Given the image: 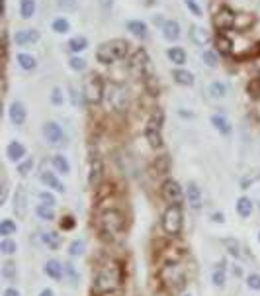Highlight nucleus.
I'll return each instance as SVG.
<instances>
[{
    "label": "nucleus",
    "mask_w": 260,
    "mask_h": 296,
    "mask_svg": "<svg viewBox=\"0 0 260 296\" xmlns=\"http://www.w3.org/2000/svg\"><path fill=\"white\" fill-rule=\"evenodd\" d=\"M124 283V267L118 261H106L98 269L94 283H92V293L96 296L110 295V293H120Z\"/></svg>",
    "instance_id": "1"
},
{
    "label": "nucleus",
    "mask_w": 260,
    "mask_h": 296,
    "mask_svg": "<svg viewBox=\"0 0 260 296\" xmlns=\"http://www.w3.org/2000/svg\"><path fill=\"white\" fill-rule=\"evenodd\" d=\"M124 228H126V218L118 208H106L98 216V232L100 238L106 242H116L124 234Z\"/></svg>",
    "instance_id": "2"
},
{
    "label": "nucleus",
    "mask_w": 260,
    "mask_h": 296,
    "mask_svg": "<svg viewBox=\"0 0 260 296\" xmlns=\"http://www.w3.org/2000/svg\"><path fill=\"white\" fill-rule=\"evenodd\" d=\"M158 281L168 293H178L186 285V269L178 261H168L158 269Z\"/></svg>",
    "instance_id": "3"
},
{
    "label": "nucleus",
    "mask_w": 260,
    "mask_h": 296,
    "mask_svg": "<svg viewBox=\"0 0 260 296\" xmlns=\"http://www.w3.org/2000/svg\"><path fill=\"white\" fill-rule=\"evenodd\" d=\"M130 67H131V71H133V73H135L141 81L145 82L147 86H151V84H153V81H155L153 63H151V57H149V53H147L143 47H139L135 53L131 55Z\"/></svg>",
    "instance_id": "4"
},
{
    "label": "nucleus",
    "mask_w": 260,
    "mask_h": 296,
    "mask_svg": "<svg viewBox=\"0 0 260 296\" xmlns=\"http://www.w3.org/2000/svg\"><path fill=\"white\" fill-rule=\"evenodd\" d=\"M128 49H130V43L126 39H112V41H106L98 47L96 51V57L100 63H116L120 59H124L128 55Z\"/></svg>",
    "instance_id": "5"
},
{
    "label": "nucleus",
    "mask_w": 260,
    "mask_h": 296,
    "mask_svg": "<svg viewBox=\"0 0 260 296\" xmlns=\"http://www.w3.org/2000/svg\"><path fill=\"white\" fill-rule=\"evenodd\" d=\"M184 228V212H182V204H170L166 206L164 214H162V230L166 236L170 238H176L182 234Z\"/></svg>",
    "instance_id": "6"
},
{
    "label": "nucleus",
    "mask_w": 260,
    "mask_h": 296,
    "mask_svg": "<svg viewBox=\"0 0 260 296\" xmlns=\"http://www.w3.org/2000/svg\"><path fill=\"white\" fill-rule=\"evenodd\" d=\"M162 128H164V112L160 108H156L155 112L151 114V118L147 122V128H145V137H147V141H149V145L153 149H160L164 145Z\"/></svg>",
    "instance_id": "7"
},
{
    "label": "nucleus",
    "mask_w": 260,
    "mask_h": 296,
    "mask_svg": "<svg viewBox=\"0 0 260 296\" xmlns=\"http://www.w3.org/2000/svg\"><path fill=\"white\" fill-rule=\"evenodd\" d=\"M106 94V86L102 79L98 75H88L84 82H82V96H84V102L90 104V106H96L104 100Z\"/></svg>",
    "instance_id": "8"
},
{
    "label": "nucleus",
    "mask_w": 260,
    "mask_h": 296,
    "mask_svg": "<svg viewBox=\"0 0 260 296\" xmlns=\"http://www.w3.org/2000/svg\"><path fill=\"white\" fill-rule=\"evenodd\" d=\"M108 106L112 108L114 112H124L128 110V104H130V98H128V90L124 84L120 82H110L106 86V94H104Z\"/></svg>",
    "instance_id": "9"
},
{
    "label": "nucleus",
    "mask_w": 260,
    "mask_h": 296,
    "mask_svg": "<svg viewBox=\"0 0 260 296\" xmlns=\"http://www.w3.org/2000/svg\"><path fill=\"white\" fill-rule=\"evenodd\" d=\"M160 196L164 198V202H168V206H170V204H182L184 190H182V187L178 185V181L166 179V181L162 183V187H160Z\"/></svg>",
    "instance_id": "10"
},
{
    "label": "nucleus",
    "mask_w": 260,
    "mask_h": 296,
    "mask_svg": "<svg viewBox=\"0 0 260 296\" xmlns=\"http://www.w3.org/2000/svg\"><path fill=\"white\" fill-rule=\"evenodd\" d=\"M213 26L217 27L221 33L227 31V29H231L235 26V12L229 6H221L215 12V16H213Z\"/></svg>",
    "instance_id": "11"
},
{
    "label": "nucleus",
    "mask_w": 260,
    "mask_h": 296,
    "mask_svg": "<svg viewBox=\"0 0 260 296\" xmlns=\"http://www.w3.org/2000/svg\"><path fill=\"white\" fill-rule=\"evenodd\" d=\"M102 177H104V163L98 155H92L88 163V185L92 189H98V185L102 183Z\"/></svg>",
    "instance_id": "12"
},
{
    "label": "nucleus",
    "mask_w": 260,
    "mask_h": 296,
    "mask_svg": "<svg viewBox=\"0 0 260 296\" xmlns=\"http://www.w3.org/2000/svg\"><path fill=\"white\" fill-rule=\"evenodd\" d=\"M43 137L49 145H63L65 141V132L57 122H47L43 126Z\"/></svg>",
    "instance_id": "13"
},
{
    "label": "nucleus",
    "mask_w": 260,
    "mask_h": 296,
    "mask_svg": "<svg viewBox=\"0 0 260 296\" xmlns=\"http://www.w3.org/2000/svg\"><path fill=\"white\" fill-rule=\"evenodd\" d=\"M186 202H188V206L192 210H200L202 208L204 198H202V190H200V187L196 183H188V187H186Z\"/></svg>",
    "instance_id": "14"
},
{
    "label": "nucleus",
    "mask_w": 260,
    "mask_h": 296,
    "mask_svg": "<svg viewBox=\"0 0 260 296\" xmlns=\"http://www.w3.org/2000/svg\"><path fill=\"white\" fill-rule=\"evenodd\" d=\"M14 214L18 218H24L27 214V192L24 187L16 189V194H14Z\"/></svg>",
    "instance_id": "15"
},
{
    "label": "nucleus",
    "mask_w": 260,
    "mask_h": 296,
    "mask_svg": "<svg viewBox=\"0 0 260 296\" xmlns=\"http://www.w3.org/2000/svg\"><path fill=\"white\" fill-rule=\"evenodd\" d=\"M8 116H10V120H12L14 126H24V122H26L27 118L26 106L22 102H12L10 108H8Z\"/></svg>",
    "instance_id": "16"
},
{
    "label": "nucleus",
    "mask_w": 260,
    "mask_h": 296,
    "mask_svg": "<svg viewBox=\"0 0 260 296\" xmlns=\"http://www.w3.org/2000/svg\"><path fill=\"white\" fill-rule=\"evenodd\" d=\"M16 45H31L35 41H39V31L37 29H20L14 35Z\"/></svg>",
    "instance_id": "17"
},
{
    "label": "nucleus",
    "mask_w": 260,
    "mask_h": 296,
    "mask_svg": "<svg viewBox=\"0 0 260 296\" xmlns=\"http://www.w3.org/2000/svg\"><path fill=\"white\" fill-rule=\"evenodd\" d=\"M6 155H8L10 161L20 163L24 159V155H26V147H24L20 141H12V143H8V147H6Z\"/></svg>",
    "instance_id": "18"
},
{
    "label": "nucleus",
    "mask_w": 260,
    "mask_h": 296,
    "mask_svg": "<svg viewBox=\"0 0 260 296\" xmlns=\"http://www.w3.org/2000/svg\"><path fill=\"white\" fill-rule=\"evenodd\" d=\"M39 179H41V183L45 185V187H49V189L57 190V192H65V185L57 179V175L51 173V171H43L41 175H39Z\"/></svg>",
    "instance_id": "19"
},
{
    "label": "nucleus",
    "mask_w": 260,
    "mask_h": 296,
    "mask_svg": "<svg viewBox=\"0 0 260 296\" xmlns=\"http://www.w3.org/2000/svg\"><path fill=\"white\" fill-rule=\"evenodd\" d=\"M43 271H45V275L47 277H51L53 281H61L63 279V275H65V265H61L59 261H47L45 265H43Z\"/></svg>",
    "instance_id": "20"
},
{
    "label": "nucleus",
    "mask_w": 260,
    "mask_h": 296,
    "mask_svg": "<svg viewBox=\"0 0 260 296\" xmlns=\"http://www.w3.org/2000/svg\"><path fill=\"white\" fill-rule=\"evenodd\" d=\"M162 35H164V39H168V41H176V39L180 37V26H178V22L166 20V22L162 24Z\"/></svg>",
    "instance_id": "21"
},
{
    "label": "nucleus",
    "mask_w": 260,
    "mask_h": 296,
    "mask_svg": "<svg viewBox=\"0 0 260 296\" xmlns=\"http://www.w3.org/2000/svg\"><path fill=\"white\" fill-rule=\"evenodd\" d=\"M215 49L221 55H231L233 53V41L225 33H217L215 35Z\"/></svg>",
    "instance_id": "22"
},
{
    "label": "nucleus",
    "mask_w": 260,
    "mask_h": 296,
    "mask_svg": "<svg viewBox=\"0 0 260 296\" xmlns=\"http://www.w3.org/2000/svg\"><path fill=\"white\" fill-rule=\"evenodd\" d=\"M211 124H213V128H215L219 134H223V135L231 134V124H229V120H227L225 116L213 114V116H211Z\"/></svg>",
    "instance_id": "23"
},
{
    "label": "nucleus",
    "mask_w": 260,
    "mask_h": 296,
    "mask_svg": "<svg viewBox=\"0 0 260 296\" xmlns=\"http://www.w3.org/2000/svg\"><path fill=\"white\" fill-rule=\"evenodd\" d=\"M253 200L251 198H247V196H241L239 200H237V214L241 216V218H249V216L253 214Z\"/></svg>",
    "instance_id": "24"
},
{
    "label": "nucleus",
    "mask_w": 260,
    "mask_h": 296,
    "mask_svg": "<svg viewBox=\"0 0 260 296\" xmlns=\"http://www.w3.org/2000/svg\"><path fill=\"white\" fill-rule=\"evenodd\" d=\"M172 77H174V81L178 82V84H182V86H192V84H194V75H192L190 71L176 69V71L172 73Z\"/></svg>",
    "instance_id": "25"
},
{
    "label": "nucleus",
    "mask_w": 260,
    "mask_h": 296,
    "mask_svg": "<svg viewBox=\"0 0 260 296\" xmlns=\"http://www.w3.org/2000/svg\"><path fill=\"white\" fill-rule=\"evenodd\" d=\"M51 163H53V167H55L57 173H63V175L71 173V163H69V159H67L65 155H55Z\"/></svg>",
    "instance_id": "26"
},
{
    "label": "nucleus",
    "mask_w": 260,
    "mask_h": 296,
    "mask_svg": "<svg viewBox=\"0 0 260 296\" xmlns=\"http://www.w3.org/2000/svg\"><path fill=\"white\" fill-rule=\"evenodd\" d=\"M41 240H43V243L49 249H59L61 247V236L57 232H43L41 234Z\"/></svg>",
    "instance_id": "27"
},
{
    "label": "nucleus",
    "mask_w": 260,
    "mask_h": 296,
    "mask_svg": "<svg viewBox=\"0 0 260 296\" xmlns=\"http://www.w3.org/2000/svg\"><path fill=\"white\" fill-rule=\"evenodd\" d=\"M128 29H130L133 35H137V37H147V24L145 22H139V20H131L128 22Z\"/></svg>",
    "instance_id": "28"
},
{
    "label": "nucleus",
    "mask_w": 260,
    "mask_h": 296,
    "mask_svg": "<svg viewBox=\"0 0 260 296\" xmlns=\"http://www.w3.org/2000/svg\"><path fill=\"white\" fill-rule=\"evenodd\" d=\"M2 279L4 281H8V283H14L16 281V277H18V269H16V265L12 263V261H6L4 265H2Z\"/></svg>",
    "instance_id": "29"
},
{
    "label": "nucleus",
    "mask_w": 260,
    "mask_h": 296,
    "mask_svg": "<svg viewBox=\"0 0 260 296\" xmlns=\"http://www.w3.org/2000/svg\"><path fill=\"white\" fill-rule=\"evenodd\" d=\"M166 55H168V59H170L174 65H184V63H186V51H184L182 47H170Z\"/></svg>",
    "instance_id": "30"
},
{
    "label": "nucleus",
    "mask_w": 260,
    "mask_h": 296,
    "mask_svg": "<svg viewBox=\"0 0 260 296\" xmlns=\"http://www.w3.org/2000/svg\"><path fill=\"white\" fill-rule=\"evenodd\" d=\"M20 14L24 20H29L35 14V0H22L20 2Z\"/></svg>",
    "instance_id": "31"
},
{
    "label": "nucleus",
    "mask_w": 260,
    "mask_h": 296,
    "mask_svg": "<svg viewBox=\"0 0 260 296\" xmlns=\"http://www.w3.org/2000/svg\"><path fill=\"white\" fill-rule=\"evenodd\" d=\"M35 214H37V218L47 220V222L55 220V210H53V206H47V204H37L35 206Z\"/></svg>",
    "instance_id": "32"
},
{
    "label": "nucleus",
    "mask_w": 260,
    "mask_h": 296,
    "mask_svg": "<svg viewBox=\"0 0 260 296\" xmlns=\"http://www.w3.org/2000/svg\"><path fill=\"white\" fill-rule=\"evenodd\" d=\"M16 232H18L16 222H12V220H2V222H0V236H2V238H10V236L16 234Z\"/></svg>",
    "instance_id": "33"
},
{
    "label": "nucleus",
    "mask_w": 260,
    "mask_h": 296,
    "mask_svg": "<svg viewBox=\"0 0 260 296\" xmlns=\"http://www.w3.org/2000/svg\"><path fill=\"white\" fill-rule=\"evenodd\" d=\"M18 63H20V67H22V69H26V71H33V69L37 67L35 57H33V55H27V53L18 55Z\"/></svg>",
    "instance_id": "34"
},
{
    "label": "nucleus",
    "mask_w": 260,
    "mask_h": 296,
    "mask_svg": "<svg viewBox=\"0 0 260 296\" xmlns=\"http://www.w3.org/2000/svg\"><path fill=\"white\" fill-rule=\"evenodd\" d=\"M192 39H194L198 45H204V43H208L209 33L206 31V29H204V27L194 26V27H192Z\"/></svg>",
    "instance_id": "35"
},
{
    "label": "nucleus",
    "mask_w": 260,
    "mask_h": 296,
    "mask_svg": "<svg viewBox=\"0 0 260 296\" xmlns=\"http://www.w3.org/2000/svg\"><path fill=\"white\" fill-rule=\"evenodd\" d=\"M69 47H71V51H84L86 47H88V39L86 37H82V35H77V37H73L71 41H69Z\"/></svg>",
    "instance_id": "36"
},
{
    "label": "nucleus",
    "mask_w": 260,
    "mask_h": 296,
    "mask_svg": "<svg viewBox=\"0 0 260 296\" xmlns=\"http://www.w3.org/2000/svg\"><path fill=\"white\" fill-rule=\"evenodd\" d=\"M209 92H211L213 98H225V96H227V86H225L223 82L215 81V82H211Z\"/></svg>",
    "instance_id": "37"
},
{
    "label": "nucleus",
    "mask_w": 260,
    "mask_h": 296,
    "mask_svg": "<svg viewBox=\"0 0 260 296\" xmlns=\"http://www.w3.org/2000/svg\"><path fill=\"white\" fill-rule=\"evenodd\" d=\"M16 249H18L16 242H12V240H8V238H4V240L0 242V251H2L4 255H14Z\"/></svg>",
    "instance_id": "38"
},
{
    "label": "nucleus",
    "mask_w": 260,
    "mask_h": 296,
    "mask_svg": "<svg viewBox=\"0 0 260 296\" xmlns=\"http://www.w3.org/2000/svg\"><path fill=\"white\" fill-rule=\"evenodd\" d=\"M225 269L223 267H219V269L213 271V275H211V281H213V285L215 287H225Z\"/></svg>",
    "instance_id": "39"
},
{
    "label": "nucleus",
    "mask_w": 260,
    "mask_h": 296,
    "mask_svg": "<svg viewBox=\"0 0 260 296\" xmlns=\"http://www.w3.org/2000/svg\"><path fill=\"white\" fill-rule=\"evenodd\" d=\"M51 27L57 33H67V31L71 29V24H69V20H65V18H57V20L53 22Z\"/></svg>",
    "instance_id": "40"
},
{
    "label": "nucleus",
    "mask_w": 260,
    "mask_h": 296,
    "mask_svg": "<svg viewBox=\"0 0 260 296\" xmlns=\"http://www.w3.org/2000/svg\"><path fill=\"white\" fill-rule=\"evenodd\" d=\"M247 90H249V94H251L253 98H257V100H260V77H259V79H255V81L249 82Z\"/></svg>",
    "instance_id": "41"
},
{
    "label": "nucleus",
    "mask_w": 260,
    "mask_h": 296,
    "mask_svg": "<svg viewBox=\"0 0 260 296\" xmlns=\"http://www.w3.org/2000/svg\"><path fill=\"white\" fill-rule=\"evenodd\" d=\"M69 253H71L73 257L82 255V253H84V242H82V240H75V242L71 243V247H69Z\"/></svg>",
    "instance_id": "42"
},
{
    "label": "nucleus",
    "mask_w": 260,
    "mask_h": 296,
    "mask_svg": "<svg viewBox=\"0 0 260 296\" xmlns=\"http://www.w3.org/2000/svg\"><path fill=\"white\" fill-rule=\"evenodd\" d=\"M69 65H71V69H75V71H84L86 69V61L82 59V57H71L69 59Z\"/></svg>",
    "instance_id": "43"
},
{
    "label": "nucleus",
    "mask_w": 260,
    "mask_h": 296,
    "mask_svg": "<svg viewBox=\"0 0 260 296\" xmlns=\"http://www.w3.org/2000/svg\"><path fill=\"white\" fill-rule=\"evenodd\" d=\"M168 167H170V161H168V157H166V155H160V157H158V161H155L156 173H166V171H168Z\"/></svg>",
    "instance_id": "44"
},
{
    "label": "nucleus",
    "mask_w": 260,
    "mask_h": 296,
    "mask_svg": "<svg viewBox=\"0 0 260 296\" xmlns=\"http://www.w3.org/2000/svg\"><path fill=\"white\" fill-rule=\"evenodd\" d=\"M247 285H249V289H253V291H260V275L259 273H251V275L247 277Z\"/></svg>",
    "instance_id": "45"
},
{
    "label": "nucleus",
    "mask_w": 260,
    "mask_h": 296,
    "mask_svg": "<svg viewBox=\"0 0 260 296\" xmlns=\"http://www.w3.org/2000/svg\"><path fill=\"white\" fill-rule=\"evenodd\" d=\"M63 90L59 88V86H55L53 88V92H51V102L55 104V106H63Z\"/></svg>",
    "instance_id": "46"
},
{
    "label": "nucleus",
    "mask_w": 260,
    "mask_h": 296,
    "mask_svg": "<svg viewBox=\"0 0 260 296\" xmlns=\"http://www.w3.org/2000/svg\"><path fill=\"white\" fill-rule=\"evenodd\" d=\"M202 59H204V63H206L208 67H217V55L213 53V51H204V53H202Z\"/></svg>",
    "instance_id": "47"
},
{
    "label": "nucleus",
    "mask_w": 260,
    "mask_h": 296,
    "mask_svg": "<svg viewBox=\"0 0 260 296\" xmlns=\"http://www.w3.org/2000/svg\"><path fill=\"white\" fill-rule=\"evenodd\" d=\"M31 167H33V161L31 159H24V161H20V165H18V173L22 177H26L27 173L31 171Z\"/></svg>",
    "instance_id": "48"
},
{
    "label": "nucleus",
    "mask_w": 260,
    "mask_h": 296,
    "mask_svg": "<svg viewBox=\"0 0 260 296\" xmlns=\"http://www.w3.org/2000/svg\"><path fill=\"white\" fill-rule=\"evenodd\" d=\"M39 200H41V204H47V206H55V196H53L51 192H47V190H43V192L39 194Z\"/></svg>",
    "instance_id": "49"
},
{
    "label": "nucleus",
    "mask_w": 260,
    "mask_h": 296,
    "mask_svg": "<svg viewBox=\"0 0 260 296\" xmlns=\"http://www.w3.org/2000/svg\"><path fill=\"white\" fill-rule=\"evenodd\" d=\"M63 265H65V271H67V273H69V277H71V283H73V285H78V279H80V277L77 275L75 267H73L71 263H63Z\"/></svg>",
    "instance_id": "50"
},
{
    "label": "nucleus",
    "mask_w": 260,
    "mask_h": 296,
    "mask_svg": "<svg viewBox=\"0 0 260 296\" xmlns=\"http://www.w3.org/2000/svg\"><path fill=\"white\" fill-rule=\"evenodd\" d=\"M184 2H186V6L192 10V14H194V16H202V8L198 6V2H196V0H184Z\"/></svg>",
    "instance_id": "51"
},
{
    "label": "nucleus",
    "mask_w": 260,
    "mask_h": 296,
    "mask_svg": "<svg viewBox=\"0 0 260 296\" xmlns=\"http://www.w3.org/2000/svg\"><path fill=\"white\" fill-rule=\"evenodd\" d=\"M57 4L63 10H75L77 8V0H57Z\"/></svg>",
    "instance_id": "52"
},
{
    "label": "nucleus",
    "mask_w": 260,
    "mask_h": 296,
    "mask_svg": "<svg viewBox=\"0 0 260 296\" xmlns=\"http://www.w3.org/2000/svg\"><path fill=\"white\" fill-rule=\"evenodd\" d=\"M225 245L229 247V253H231V255H235V257H239V255H241V251H239V243L237 242H233V240H227Z\"/></svg>",
    "instance_id": "53"
},
{
    "label": "nucleus",
    "mask_w": 260,
    "mask_h": 296,
    "mask_svg": "<svg viewBox=\"0 0 260 296\" xmlns=\"http://www.w3.org/2000/svg\"><path fill=\"white\" fill-rule=\"evenodd\" d=\"M6 198H8V183H6V179H2V194H0V204H4V202H6Z\"/></svg>",
    "instance_id": "54"
},
{
    "label": "nucleus",
    "mask_w": 260,
    "mask_h": 296,
    "mask_svg": "<svg viewBox=\"0 0 260 296\" xmlns=\"http://www.w3.org/2000/svg\"><path fill=\"white\" fill-rule=\"evenodd\" d=\"M73 226H75V222H73V218H71V216H67V220H63V222H61V228H65V230H71Z\"/></svg>",
    "instance_id": "55"
},
{
    "label": "nucleus",
    "mask_w": 260,
    "mask_h": 296,
    "mask_svg": "<svg viewBox=\"0 0 260 296\" xmlns=\"http://www.w3.org/2000/svg\"><path fill=\"white\" fill-rule=\"evenodd\" d=\"M4 296H22V295H20V291H18V289H14V287H8V289L4 291Z\"/></svg>",
    "instance_id": "56"
},
{
    "label": "nucleus",
    "mask_w": 260,
    "mask_h": 296,
    "mask_svg": "<svg viewBox=\"0 0 260 296\" xmlns=\"http://www.w3.org/2000/svg\"><path fill=\"white\" fill-rule=\"evenodd\" d=\"M112 2H114V0H100V6H102L104 10H110V8H112Z\"/></svg>",
    "instance_id": "57"
},
{
    "label": "nucleus",
    "mask_w": 260,
    "mask_h": 296,
    "mask_svg": "<svg viewBox=\"0 0 260 296\" xmlns=\"http://www.w3.org/2000/svg\"><path fill=\"white\" fill-rule=\"evenodd\" d=\"M39 296H55V293H53L51 289H43V291L39 293Z\"/></svg>",
    "instance_id": "58"
},
{
    "label": "nucleus",
    "mask_w": 260,
    "mask_h": 296,
    "mask_svg": "<svg viewBox=\"0 0 260 296\" xmlns=\"http://www.w3.org/2000/svg\"><path fill=\"white\" fill-rule=\"evenodd\" d=\"M213 220H215V222H221V224H223V222H225V216L219 212V214H213Z\"/></svg>",
    "instance_id": "59"
},
{
    "label": "nucleus",
    "mask_w": 260,
    "mask_h": 296,
    "mask_svg": "<svg viewBox=\"0 0 260 296\" xmlns=\"http://www.w3.org/2000/svg\"><path fill=\"white\" fill-rule=\"evenodd\" d=\"M257 49H259V51H260V43H259V45H257Z\"/></svg>",
    "instance_id": "60"
},
{
    "label": "nucleus",
    "mask_w": 260,
    "mask_h": 296,
    "mask_svg": "<svg viewBox=\"0 0 260 296\" xmlns=\"http://www.w3.org/2000/svg\"><path fill=\"white\" fill-rule=\"evenodd\" d=\"M184 296H192V295H184Z\"/></svg>",
    "instance_id": "61"
},
{
    "label": "nucleus",
    "mask_w": 260,
    "mask_h": 296,
    "mask_svg": "<svg viewBox=\"0 0 260 296\" xmlns=\"http://www.w3.org/2000/svg\"><path fill=\"white\" fill-rule=\"evenodd\" d=\"M259 242H260V234H259Z\"/></svg>",
    "instance_id": "62"
}]
</instances>
